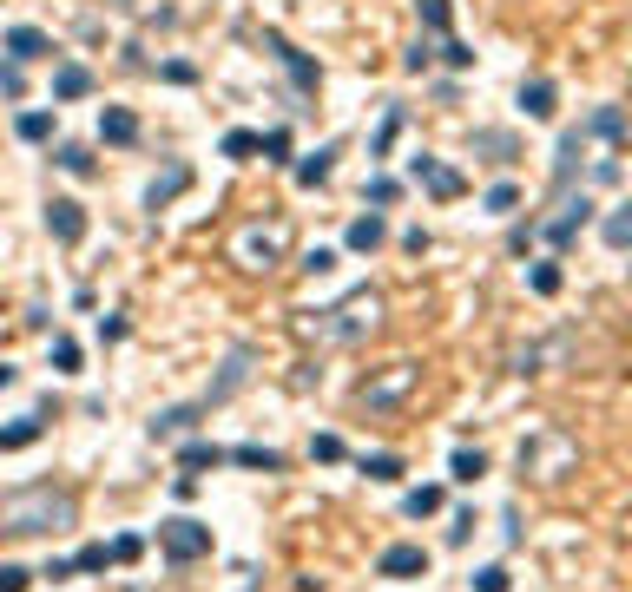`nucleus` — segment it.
<instances>
[{
  "mask_svg": "<svg viewBox=\"0 0 632 592\" xmlns=\"http://www.w3.org/2000/svg\"><path fill=\"white\" fill-rule=\"evenodd\" d=\"M481 211H494V218H507V211H521V185H494L488 198H481Z\"/></svg>",
  "mask_w": 632,
  "mask_h": 592,
  "instance_id": "nucleus-33",
  "label": "nucleus"
},
{
  "mask_svg": "<svg viewBox=\"0 0 632 592\" xmlns=\"http://www.w3.org/2000/svg\"><path fill=\"white\" fill-rule=\"evenodd\" d=\"M158 73L172 79V86H191V79H198V73H191V66H185V60H172V66H158Z\"/></svg>",
  "mask_w": 632,
  "mask_h": 592,
  "instance_id": "nucleus-51",
  "label": "nucleus"
},
{
  "mask_svg": "<svg viewBox=\"0 0 632 592\" xmlns=\"http://www.w3.org/2000/svg\"><path fill=\"white\" fill-rule=\"evenodd\" d=\"M99 139H106V145H139V112L99 106Z\"/></svg>",
  "mask_w": 632,
  "mask_h": 592,
  "instance_id": "nucleus-16",
  "label": "nucleus"
},
{
  "mask_svg": "<svg viewBox=\"0 0 632 592\" xmlns=\"http://www.w3.org/2000/svg\"><path fill=\"white\" fill-rule=\"evenodd\" d=\"M185 185H191V165H165V178H152V185H145V211H165V204H172Z\"/></svg>",
  "mask_w": 632,
  "mask_h": 592,
  "instance_id": "nucleus-20",
  "label": "nucleus"
},
{
  "mask_svg": "<svg viewBox=\"0 0 632 592\" xmlns=\"http://www.w3.org/2000/svg\"><path fill=\"white\" fill-rule=\"evenodd\" d=\"M560 283H567V270L553 264V257H540V264L527 270V290H534V296H560Z\"/></svg>",
  "mask_w": 632,
  "mask_h": 592,
  "instance_id": "nucleus-27",
  "label": "nucleus"
},
{
  "mask_svg": "<svg viewBox=\"0 0 632 592\" xmlns=\"http://www.w3.org/2000/svg\"><path fill=\"white\" fill-rule=\"evenodd\" d=\"M257 152H264L270 165H290V132H284V125H277V132H264V139H257Z\"/></svg>",
  "mask_w": 632,
  "mask_h": 592,
  "instance_id": "nucleus-38",
  "label": "nucleus"
},
{
  "mask_svg": "<svg viewBox=\"0 0 632 592\" xmlns=\"http://www.w3.org/2000/svg\"><path fill=\"white\" fill-rule=\"evenodd\" d=\"M47 231L60 237V244H79V237H86V204L79 198H47Z\"/></svg>",
  "mask_w": 632,
  "mask_h": 592,
  "instance_id": "nucleus-11",
  "label": "nucleus"
},
{
  "mask_svg": "<svg viewBox=\"0 0 632 592\" xmlns=\"http://www.w3.org/2000/svg\"><path fill=\"white\" fill-rule=\"evenodd\" d=\"M336 152H343V145H316V152L310 158H297V165H290V172H297V185L303 191H316V185H330V172H336Z\"/></svg>",
  "mask_w": 632,
  "mask_h": 592,
  "instance_id": "nucleus-14",
  "label": "nucleus"
},
{
  "mask_svg": "<svg viewBox=\"0 0 632 592\" xmlns=\"http://www.w3.org/2000/svg\"><path fill=\"white\" fill-rule=\"evenodd\" d=\"M448 474H455L461 487H474V481H481V474H488V454H481V448H455V461H448Z\"/></svg>",
  "mask_w": 632,
  "mask_h": 592,
  "instance_id": "nucleus-26",
  "label": "nucleus"
},
{
  "mask_svg": "<svg viewBox=\"0 0 632 592\" xmlns=\"http://www.w3.org/2000/svg\"><path fill=\"white\" fill-rule=\"evenodd\" d=\"M53 165H60V172H73V178H93V152H86V145H60V152H53Z\"/></svg>",
  "mask_w": 632,
  "mask_h": 592,
  "instance_id": "nucleus-32",
  "label": "nucleus"
},
{
  "mask_svg": "<svg viewBox=\"0 0 632 592\" xmlns=\"http://www.w3.org/2000/svg\"><path fill=\"white\" fill-rule=\"evenodd\" d=\"M402 119H409V112L389 106V119H382V132H376V145H369V158H389V145H395V132H402Z\"/></svg>",
  "mask_w": 632,
  "mask_h": 592,
  "instance_id": "nucleus-36",
  "label": "nucleus"
},
{
  "mask_svg": "<svg viewBox=\"0 0 632 592\" xmlns=\"http://www.w3.org/2000/svg\"><path fill=\"white\" fill-rule=\"evenodd\" d=\"M40 435H47V415H20V421H7V428H0V454H20V448H33Z\"/></svg>",
  "mask_w": 632,
  "mask_h": 592,
  "instance_id": "nucleus-22",
  "label": "nucleus"
},
{
  "mask_svg": "<svg viewBox=\"0 0 632 592\" xmlns=\"http://www.w3.org/2000/svg\"><path fill=\"white\" fill-rule=\"evenodd\" d=\"M330 316H336V323H330V336H336V343H356L363 329H376V316H382V296H376V290H356V296L343 303V310H330Z\"/></svg>",
  "mask_w": 632,
  "mask_h": 592,
  "instance_id": "nucleus-6",
  "label": "nucleus"
},
{
  "mask_svg": "<svg viewBox=\"0 0 632 592\" xmlns=\"http://www.w3.org/2000/svg\"><path fill=\"white\" fill-rule=\"evenodd\" d=\"M356 468H363V474H369V481L395 487V481H402V454H363V461H356Z\"/></svg>",
  "mask_w": 632,
  "mask_h": 592,
  "instance_id": "nucleus-29",
  "label": "nucleus"
},
{
  "mask_svg": "<svg viewBox=\"0 0 632 592\" xmlns=\"http://www.w3.org/2000/svg\"><path fill=\"white\" fill-rule=\"evenodd\" d=\"M303 270H310V277H323V270H336V250H323V244H316V250H303Z\"/></svg>",
  "mask_w": 632,
  "mask_h": 592,
  "instance_id": "nucleus-47",
  "label": "nucleus"
},
{
  "mask_svg": "<svg viewBox=\"0 0 632 592\" xmlns=\"http://www.w3.org/2000/svg\"><path fill=\"white\" fill-rule=\"evenodd\" d=\"M251 362H257V349H251V343H237V349H231V362H224V375H218V382H211L205 395H198V402H205V408L231 402V395L244 389V382H251Z\"/></svg>",
  "mask_w": 632,
  "mask_h": 592,
  "instance_id": "nucleus-9",
  "label": "nucleus"
},
{
  "mask_svg": "<svg viewBox=\"0 0 632 592\" xmlns=\"http://www.w3.org/2000/svg\"><path fill=\"white\" fill-rule=\"evenodd\" d=\"M442 60L455 66V73H468V66H474V47H468V40H442Z\"/></svg>",
  "mask_w": 632,
  "mask_h": 592,
  "instance_id": "nucleus-44",
  "label": "nucleus"
},
{
  "mask_svg": "<svg viewBox=\"0 0 632 592\" xmlns=\"http://www.w3.org/2000/svg\"><path fill=\"white\" fill-rule=\"evenodd\" d=\"M224 158H257V132H224Z\"/></svg>",
  "mask_w": 632,
  "mask_h": 592,
  "instance_id": "nucleus-42",
  "label": "nucleus"
},
{
  "mask_svg": "<svg viewBox=\"0 0 632 592\" xmlns=\"http://www.w3.org/2000/svg\"><path fill=\"white\" fill-rule=\"evenodd\" d=\"M395 198H402V185H395V178H369V204H376V211H389Z\"/></svg>",
  "mask_w": 632,
  "mask_h": 592,
  "instance_id": "nucleus-43",
  "label": "nucleus"
},
{
  "mask_svg": "<svg viewBox=\"0 0 632 592\" xmlns=\"http://www.w3.org/2000/svg\"><path fill=\"white\" fill-rule=\"evenodd\" d=\"M448 20H455V14H448V0H422V27L428 33H448Z\"/></svg>",
  "mask_w": 632,
  "mask_h": 592,
  "instance_id": "nucleus-41",
  "label": "nucleus"
},
{
  "mask_svg": "<svg viewBox=\"0 0 632 592\" xmlns=\"http://www.w3.org/2000/svg\"><path fill=\"white\" fill-rule=\"evenodd\" d=\"M310 461H323V468H336V461H349L343 435H316V441H310Z\"/></svg>",
  "mask_w": 632,
  "mask_h": 592,
  "instance_id": "nucleus-35",
  "label": "nucleus"
},
{
  "mask_svg": "<svg viewBox=\"0 0 632 592\" xmlns=\"http://www.w3.org/2000/svg\"><path fill=\"white\" fill-rule=\"evenodd\" d=\"M474 145L488 152V165H507V158H514V139H507V132H474Z\"/></svg>",
  "mask_w": 632,
  "mask_h": 592,
  "instance_id": "nucleus-34",
  "label": "nucleus"
},
{
  "mask_svg": "<svg viewBox=\"0 0 632 592\" xmlns=\"http://www.w3.org/2000/svg\"><path fill=\"white\" fill-rule=\"evenodd\" d=\"M567 336H553V343H534V349H521V356H514V375H540V369H547V362H560V356H567Z\"/></svg>",
  "mask_w": 632,
  "mask_h": 592,
  "instance_id": "nucleus-23",
  "label": "nucleus"
},
{
  "mask_svg": "<svg viewBox=\"0 0 632 592\" xmlns=\"http://www.w3.org/2000/svg\"><path fill=\"white\" fill-rule=\"evenodd\" d=\"M20 86H27V79H20V60H0V93L20 99Z\"/></svg>",
  "mask_w": 632,
  "mask_h": 592,
  "instance_id": "nucleus-48",
  "label": "nucleus"
},
{
  "mask_svg": "<svg viewBox=\"0 0 632 592\" xmlns=\"http://www.w3.org/2000/svg\"><path fill=\"white\" fill-rule=\"evenodd\" d=\"M139 553H145V540H139V533H119V540H112V566H132Z\"/></svg>",
  "mask_w": 632,
  "mask_h": 592,
  "instance_id": "nucleus-40",
  "label": "nucleus"
},
{
  "mask_svg": "<svg viewBox=\"0 0 632 592\" xmlns=\"http://www.w3.org/2000/svg\"><path fill=\"white\" fill-rule=\"evenodd\" d=\"M158 553H165L172 566L211 560V527H205V520H191V514H172V520H158Z\"/></svg>",
  "mask_w": 632,
  "mask_h": 592,
  "instance_id": "nucleus-4",
  "label": "nucleus"
},
{
  "mask_svg": "<svg viewBox=\"0 0 632 592\" xmlns=\"http://www.w3.org/2000/svg\"><path fill=\"white\" fill-rule=\"evenodd\" d=\"M402 514H409V520L442 514V487H409V494H402Z\"/></svg>",
  "mask_w": 632,
  "mask_h": 592,
  "instance_id": "nucleus-28",
  "label": "nucleus"
},
{
  "mask_svg": "<svg viewBox=\"0 0 632 592\" xmlns=\"http://www.w3.org/2000/svg\"><path fill=\"white\" fill-rule=\"evenodd\" d=\"M0 53H7V60H20V66H27V60H47V53H53V40H47V33H40V27H7V40H0Z\"/></svg>",
  "mask_w": 632,
  "mask_h": 592,
  "instance_id": "nucleus-13",
  "label": "nucleus"
},
{
  "mask_svg": "<svg viewBox=\"0 0 632 592\" xmlns=\"http://www.w3.org/2000/svg\"><path fill=\"white\" fill-rule=\"evenodd\" d=\"M409 382H415V369H409V362H395V375H389V382H376V389H363V402H369V408H389L395 395L409 389Z\"/></svg>",
  "mask_w": 632,
  "mask_h": 592,
  "instance_id": "nucleus-25",
  "label": "nucleus"
},
{
  "mask_svg": "<svg viewBox=\"0 0 632 592\" xmlns=\"http://www.w3.org/2000/svg\"><path fill=\"white\" fill-rule=\"evenodd\" d=\"M468 533H474V514H455V527H448V546H468Z\"/></svg>",
  "mask_w": 632,
  "mask_h": 592,
  "instance_id": "nucleus-50",
  "label": "nucleus"
},
{
  "mask_svg": "<svg viewBox=\"0 0 632 592\" xmlns=\"http://www.w3.org/2000/svg\"><path fill=\"white\" fill-rule=\"evenodd\" d=\"M376 573H382V579H422V573H428V553H422L415 540H395V546H382Z\"/></svg>",
  "mask_w": 632,
  "mask_h": 592,
  "instance_id": "nucleus-10",
  "label": "nucleus"
},
{
  "mask_svg": "<svg viewBox=\"0 0 632 592\" xmlns=\"http://www.w3.org/2000/svg\"><path fill=\"white\" fill-rule=\"evenodd\" d=\"M86 93H93V73H86L79 60L53 66V99H60V106H73V99H86Z\"/></svg>",
  "mask_w": 632,
  "mask_h": 592,
  "instance_id": "nucleus-19",
  "label": "nucleus"
},
{
  "mask_svg": "<svg viewBox=\"0 0 632 592\" xmlns=\"http://www.w3.org/2000/svg\"><path fill=\"white\" fill-rule=\"evenodd\" d=\"M468 586H474V592H514V573H507V566H481Z\"/></svg>",
  "mask_w": 632,
  "mask_h": 592,
  "instance_id": "nucleus-37",
  "label": "nucleus"
},
{
  "mask_svg": "<svg viewBox=\"0 0 632 592\" xmlns=\"http://www.w3.org/2000/svg\"><path fill=\"white\" fill-rule=\"evenodd\" d=\"M264 47L277 53V66H284V73H290V86H297L303 99H310L316 86H323V73H316V60H310V53H297V47H290V40H284V33H264Z\"/></svg>",
  "mask_w": 632,
  "mask_h": 592,
  "instance_id": "nucleus-7",
  "label": "nucleus"
},
{
  "mask_svg": "<svg viewBox=\"0 0 632 592\" xmlns=\"http://www.w3.org/2000/svg\"><path fill=\"white\" fill-rule=\"evenodd\" d=\"M14 382H20V369H14V362H0V389H14Z\"/></svg>",
  "mask_w": 632,
  "mask_h": 592,
  "instance_id": "nucleus-52",
  "label": "nucleus"
},
{
  "mask_svg": "<svg viewBox=\"0 0 632 592\" xmlns=\"http://www.w3.org/2000/svg\"><path fill=\"white\" fill-rule=\"evenodd\" d=\"M409 178H415V185H428V198H442V204L468 191V178H461L455 165H442L435 152H415V158H409Z\"/></svg>",
  "mask_w": 632,
  "mask_h": 592,
  "instance_id": "nucleus-5",
  "label": "nucleus"
},
{
  "mask_svg": "<svg viewBox=\"0 0 632 592\" xmlns=\"http://www.w3.org/2000/svg\"><path fill=\"white\" fill-rule=\"evenodd\" d=\"M224 461H231V448H218V441H185V448H178V468H185L191 481L211 474V468H224Z\"/></svg>",
  "mask_w": 632,
  "mask_h": 592,
  "instance_id": "nucleus-15",
  "label": "nucleus"
},
{
  "mask_svg": "<svg viewBox=\"0 0 632 592\" xmlns=\"http://www.w3.org/2000/svg\"><path fill=\"white\" fill-rule=\"evenodd\" d=\"M573 461H580V448L560 428H534L521 441V474H534V481H560V474H573Z\"/></svg>",
  "mask_w": 632,
  "mask_h": 592,
  "instance_id": "nucleus-3",
  "label": "nucleus"
},
{
  "mask_svg": "<svg viewBox=\"0 0 632 592\" xmlns=\"http://www.w3.org/2000/svg\"><path fill=\"white\" fill-rule=\"evenodd\" d=\"M231 461H237V468H251V474H284V454L264 448V441H237Z\"/></svg>",
  "mask_w": 632,
  "mask_h": 592,
  "instance_id": "nucleus-21",
  "label": "nucleus"
},
{
  "mask_svg": "<svg viewBox=\"0 0 632 592\" xmlns=\"http://www.w3.org/2000/svg\"><path fill=\"white\" fill-rule=\"evenodd\" d=\"M53 125H60V112H47V106H27V112L14 119V132H20L27 145H47V139H53Z\"/></svg>",
  "mask_w": 632,
  "mask_h": 592,
  "instance_id": "nucleus-24",
  "label": "nucleus"
},
{
  "mask_svg": "<svg viewBox=\"0 0 632 592\" xmlns=\"http://www.w3.org/2000/svg\"><path fill=\"white\" fill-rule=\"evenodd\" d=\"M106 566H112V546L106 540H86L73 553V573H106Z\"/></svg>",
  "mask_w": 632,
  "mask_h": 592,
  "instance_id": "nucleus-30",
  "label": "nucleus"
},
{
  "mask_svg": "<svg viewBox=\"0 0 632 592\" xmlns=\"http://www.w3.org/2000/svg\"><path fill=\"white\" fill-rule=\"evenodd\" d=\"M586 224H593V198L580 191V198H567V204H560V218H547V224H540V237H547L553 250H567L573 237L586 231Z\"/></svg>",
  "mask_w": 632,
  "mask_h": 592,
  "instance_id": "nucleus-8",
  "label": "nucleus"
},
{
  "mask_svg": "<svg viewBox=\"0 0 632 592\" xmlns=\"http://www.w3.org/2000/svg\"><path fill=\"white\" fill-rule=\"evenodd\" d=\"M40 573H27V566H14V560H0V592H27Z\"/></svg>",
  "mask_w": 632,
  "mask_h": 592,
  "instance_id": "nucleus-39",
  "label": "nucleus"
},
{
  "mask_svg": "<svg viewBox=\"0 0 632 592\" xmlns=\"http://www.w3.org/2000/svg\"><path fill=\"white\" fill-rule=\"evenodd\" d=\"M198 415H211V408H205V402H178V408H158L145 435H152V441H178V435H191V421H198Z\"/></svg>",
  "mask_w": 632,
  "mask_h": 592,
  "instance_id": "nucleus-12",
  "label": "nucleus"
},
{
  "mask_svg": "<svg viewBox=\"0 0 632 592\" xmlns=\"http://www.w3.org/2000/svg\"><path fill=\"white\" fill-rule=\"evenodd\" d=\"M435 53H442V47H428V40H415V47L402 53V66H409V73H428V60H435Z\"/></svg>",
  "mask_w": 632,
  "mask_h": 592,
  "instance_id": "nucleus-46",
  "label": "nucleus"
},
{
  "mask_svg": "<svg viewBox=\"0 0 632 592\" xmlns=\"http://www.w3.org/2000/svg\"><path fill=\"white\" fill-rule=\"evenodd\" d=\"M521 112L527 119H553V112H560V93H553V79H521Z\"/></svg>",
  "mask_w": 632,
  "mask_h": 592,
  "instance_id": "nucleus-18",
  "label": "nucleus"
},
{
  "mask_svg": "<svg viewBox=\"0 0 632 592\" xmlns=\"http://www.w3.org/2000/svg\"><path fill=\"white\" fill-rule=\"evenodd\" d=\"M600 231H606V244H613V250H632V204H619Z\"/></svg>",
  "mask_w": 632,
  "mask_h": 592,
  "instance_id": "nucleus-31",
  "label": "nucleus"
},
{
  "mask_svg": "<svg viewBox=\"0 0 632 592\" xmlns=\"http://www.w3.org/2000/svg\"><path fill=\"white\" fill-rule=\"evenodd\" d=\"M53 369H60V375L79 369V343H73V336H60V343H53Z\"/></svg>",
  "mask_w": 632,
  "mask_h": 592,
  "instance_id": "nucleus-45",
  "label": "nucleus"
},
{
  "mask_svg": "<svg viewBox=\"0 0 632 592\" xmlns=\"http://www.w3.org/2000/svg\"><path fill=\"white\" fill-rule=\"evenodd\" d=\"M73 520H79L73 494L53 487V481L0 494V533H7V540H47V533H66Z\"/></svg>",
  "mask_w": 632,
  "mask_h": 592,
  "instance_id": "nucleus-1",
  "label": "nucleus"
},
{
  "mask_svg": "<svg viewBox=\"0 0 632 592\" xmlns=\"http://www.w3.org/2000/svg\"><path fill=\"white\" fill-rule=\"evenodd\" d=\"M126 336V316H99V343H119Z\"/></svg>",
  "mask_w": 632,
  "mask_h": 592,
  "instance_id": "nucleus-49",
  "label": "nucleus"
},
{
  "mask_svg": "<svg viewBox=\"0 0 632 592\" xmlns=\"http://www.w3.org/2000/svg\"><path fill=\"white\" fill-rule=\"evenodd\" d=\"M349 250H376V244H389V218H382V211H363V218H349V237H343Z\"/></svg>",
  "mask_w": 632,
  "mask_h": 592,
  "instance_id": "nucleus-17",
  "label": "nucleus"
},
{
  "mask_svg": "<svg viewBox=\"0 0 632 592\" xmlns=\"http://www.w3.org/2000/svg\"><path fill=\"white\" fill-rule=\"evenodd\" d=\"M619 132H626V112H619V106H600L586 125H573L567 139H560V158H553V191H573L580 158L593 152V145H619Z\"/></svg>",
  "mask_w": 632,
  "mask_h": 592,
  "instance_id": "nucleus-2",
  "label": "nucleus"
}]
</instances>
